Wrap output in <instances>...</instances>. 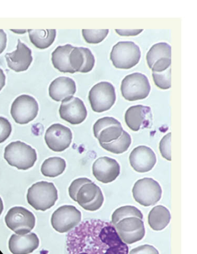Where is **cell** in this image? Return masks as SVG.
<instances>
[{
    "label": "cell",
    "mask_w": 197,
    "mask_h": 254,
    "mask_svg": "<svg viewBox=\"0 0 197 254\" xmlns=\"http://www.w3.org/2000/svg\"><path fill=\"white\" fill-rule=\"evenodd\" d=\"M151 87L147 77L139 72L126 76L122 80L121 91L126 100L135 101L143 100L150 93Z\"/></svg>",
    "instance_id": "5b68a950"
},
{
    "label": "cell",
    "mask_w": 197,
    "mask_h": 254,
    "mask_svg": "<svg viewBox=\"0 0 197 254\" xmlns=\"http://www.w3.org/2000/svg\"><path fill=\"white\" fill-rule=\"evenodd\" d=\"M146 61L152 72H163L171 64V47L165 42L154 45L147 52Z\"/></svg>",
    "instance_id": "9a60e30c"
},
{
    "label": "cell",
    "mask_w": 197,
    "mask_h": 254,
    "mask_svg": "<svg viewBox=\"0 0 197 254\" xmlns=\"http://www.w3.org/2000/svg\"><path fill=\"white\" fill-rule=\"evenodd\" d=\"M89 100L94 112L102 113L110 110L117 100L114 86L108 82L96 84L90 91Z\"/></svg>",
    "instance_id": "52a82bcc"
},
{
    "label": "cell",
    "mask_w": 197,
    "mask_h": 254,
    "mask_svg": "<svg viewBox=\"0 0 197 254\" xmlns=\"http://www.w3.org/2000/svg\"><path fill=\"white\" fill-rule=\"evenodd\" d=\"M116 32L121 36H136V35L141 33L143 31V29L140 30H115Z\"/></svg>",
    "instance_id": "d590c367"
},
{
    "label": "cell",
    "mask_w": 197,
    "mask_h": 254,
    "mask_svg": "<svg viewBox=\"0 0 197 254\" xmlns=\"http://www.w3.org/2000/svg\"><path fill=\"white\" fill-rule=\"evenodd\" d=\"M82 220V214L75 206L65 205L58 208L51 218V224L55 230L63 234L71 231Z\"/></svg>",
    "instance_id": "30bf717a"
},
{
    "label": "cell",
    "mask_w": 197,
    "mask_h": 254,
    "mask_svg": "<svg viewBox=\"0 0 197 254\" xmlns=\"http://www.w3.org/2000/svg\"><path fill=\"white\" fill-rule=\"evenodd\" d=\"M71 45L59 46L52 55V61L55 68L63 73H74L69 63V55L73 49Z\"/></svg>",
    "instance_id": "cb8c5ba5"
},
{
    "label": "cell",
    "mask_w": 197,
    "mask_h": 254,
    "mask_svg": "<svg viewBox=\"0 0 197 254\" xmlns=\"http://www.w3.org/2000/svg\"><path fill=\"white\" fill-rule=\"evenodd\" d=\"M109 30H82L83 37L88 44H97L105 40Z\"/></svg>",
    "instance_id": "4dcf8cb0"
},
{
    "label": "cell",
    "mask_w": 197,
    "mask_h": 254,
    "mask_svg": "<svg viewBox=\"0 0 197 254\" xmlns=\"http://www.w3.org/2000/svg\"><path fill=\"white\" fill-rule=\"evenodd\" d=\"M154 83L161 89L167 90L171 87V66L163 72H152Z\"/></svg>",
    "instance_id": "f546056e"
},
{
    "label": "cell",
    "mask_w": 197,
    "mask_h": 254,
    "mask_svg": "<svg viewBox=\"0 0 197 254\" xmlns=\"http://www.w3.org/2000/svg\"><path fill=\"white\" fill-rule=\"evenodd\" d=\"M123 131L121 123L114 118H101L93 126L94 136L100 143H108L117 140Z\"/></svg>",
    "instance_id": "2e32d148"
},
{
    "label": "cell",
    "mask_w": 197,
    "mask_h": 254,
    "mask_svg": "<svg viewBox=\"0 0 197 254\" xmlns=\"http://www.w3.org/2000/svg\"><path fill=\"white\" fill-rule=\"evenodd\" d=\"M61 118L72 125H79L87 118V109L79 98L71 97L62 101L59 109Z\"/></svg>",
    "instance_id": "5bb4252c"
},
{
    "label": "cell",
    "mask_w": 197,
    "mask_h": 254,
    "mask_svg": "<svg viewBox=\"0 0 197 254\" xmlns=\"http://www.w3.org/2000/svg\"><path fill=\"white\" fill-rule=\"evenodd\" d=\"M45 140L49 149L55 152H62L68 149L71 144L72 133L68 127L54 124L46 131Z\"/></svg>",
    "instance_id": "7c38bea8"
},
{
    "label": "cell",
    "mask_w": 197,
    "mask_h": 254,
    "mask_svg": "<svg viewBox=\"0 0 197 254\" xmlns=\"http://www.w3.org/2000/svg\"><path fill=\"white\" fill-rule=\"evenodd\" d=\"M6 77L3 70L0 68V91L5 85Z\"/></svg>",
    "instance_id": "74e56055"
},
{
    "label": "cell",
    "mask_w": 197,
    "mask_h": 254,
    "mask_svg": "<svg viewBox=\"0 0 197 254\" xmlns=\"http://www.w3.org/2000/svg\"><path fill=\"white\" fill-rule=\"evenodd\" d=\"M7 37L4 31L0 29V54H2L6 47Z\"/></svg>",
    "instance_id": "8d00e7d4"
},
{
    "label": "cell",
    "mask_w": 197,
    "mask_h": 254,
    "mask_svg": "<svg viewBox=\"0 0 197 254\" xmlns=\"http://www.w3.org/2000/svg\"><path fill=\"white\" fill-rule=\"evenodd\" d=\"M75 81L68 77H59L49 86V94L54 101L60 102L73 97L76 93Z\"/></svg>",
    "instance_id": "603a6c76"
},
{
    "label": "cell",
    "mask_w": 197,
    "mask_h": 254,
    "mask_svg": "<svg viewBox=\"0 0 197 254\" xmlns=\"http://www.w3.org/2000/svg\"><path fill=\"white\" fill-rule=\"evenodd\" d=\"M129 160L131 167L139 173L152 170L157 162L156 154L153 150L145 146L135 148L130 155Z\"/></svg>",
    "instance_id": "d6986e66"
},
{
    "label": "cell",
    "mask_w": 197,
    "mask_h": 254,
    "mask_svg": "<svg viewBox=\"0 0 197 254\" xmlns=\"http://www.w3.org/2000/svg\"><path fill=\"white\" fill-rule=\"evenodd\" d=\"M116 230L125 244L138 242L145 235V226L142 220L137 217H129L119 221L115 226Z\"/></svg>",
    "instance_id": "8fae6325"
},
{
    "label": "cell",
    "mask_w": 197,
    "mask_h": 254,
    "mask_svg": "<svg viewBox=\"0 0 197 254\" xmlns=\"http://www.w3.org/2000/svg\"><path fill=\"white\" fill-rule=\"evenodd\" d=\"M30 40L35 47L45 49L54 43L56 36V30H29Z\"/></svg>",
    "instance_id": "484cf974"
},
{
    "label": "cell",
    "mask_w": 197,
    "mask_h": 254,
    "mask_svg": "<svg viewBox=\"0 0 197 254\" xmlns=\"http://www.w3.org/2000/svg\"><path fill=\"white\" fill-rule=\"evenodd\" d=\"M105 150L116 154H122L129 149L131 144V137L130 134L123 130L122 135L117 140L108 143H100Z\"/></svg>",
    "instance_id": "83f0119b"
},
{
    "label": "cell",
    "mask_w": 197,
    "mask_h": 254,
    "mask_svg": "<svg viewBox=\"0 0 197 254\" xmlns=\"http://www.w3.org/2000/svg\"><path fill=\"white\" fill-rule=\"evenodd\" d=\"M170 211L163 206H157L150 211L148 223L154 231H160L166 228L171 221Z\"/></svg>",
    "instance_id": "d4e9b609"
},
{
    "label": "cell",
    "mask_w": 197,
    "mask_h": 254,
    "mask_svg": "<svg viewBox=\"0 0 197 254\" xmlns=\"http://www.w3.org/2000/svg\"><path fill=\"white\" fill-rule=\"evenodd\" d=\"M141 52L138 45L131 41L119 42L112 48L110 59L117 68L129 69L137 65Z\"/></svg>",
    "instance_id": "277c9868"
},
{
    "label": "cell",
    "mask_w": 197,
    "mask_h": 254,
    "mask_svg": "<svg viewBox=\"0 0 197 254\" xmlns=\"http://www.w3.org/2000/svg\"><path fill=\"white\" fill-rule=\"evenodd\" d=\"M27 199L34 209L45 211L55 205L58 199V190L54 183L37 182L28 190Z\"/></svg>",
    "instance_id": "7a4b0ae2"
},
{
    "label": "cell",
    "mask_w": 197,
    "mask_h": 254,
    "mask_svg": "<svg viewBox=\"0 0 197 254\" xmlns=\"http://www.w3.org/2000/svg\"><path fill=\"white\" fill-rule=\"evenodd\" d=\"M69 254H128L129 247L120 238L111 222L84 221L69 233Z\"/></svg>",
    "instance_id": "6da1fadb"
},
{
    "label": "cell",
    "mask_w": 197,
    "mask_h": 254,
    "mask_svg": "<svg viewBox=\"0 0 197 254\" xmlns=\"http://www.w3.org/2000/svg\"><path fill=\"white\" fill-rule=\"evenodd\" d=\"M129 217H137L142 220L143 214L141 211L134 206H122L118 208L112 214V224L115 227L119 221Z\"/></svg>",
    "instance_id": "f1b7e54d"
},
{
    "label": "cell",
    "mask_w": 197,
    "mask_h": 254,
    "mask_svg": "<svg viewBox=\"0 0 197 254\" xmlns=\"http://www.w3.org/2000/svg\"><path fill=\"white\" fill-rule=\"evenodd\" d=\"M171 133H168L161 139L160 143V151L161 156L169 161H171Z\"/></svg>",
    "instance_id": "1f68e13d"
},
{
    "label": "cell",
    "mask_w": 197,
    "mask_h": 254,
    "mask_svg": "<svg viewBox=\"0 0 197 254\" xmlns=\"http://www.w3.org/2000/svg\"><path fill=\"white\" fill-rule=\"evenodd\" d=\"M12 132V126L6 119L0 117V143L5 142Z\"/></svg>",
    "instance_id": "d6a6232c"
},
{
    "label": "cell",
    "mask_w": 197,
    "mask_h": 254,
    "mask_svg": "<svg viewBox=\"0 0 197 254\" xmlns=\"http://www.w3.org/2000/svg\"><path fill=\"white\" fill-rule=\"evenodd\" d=\"M31 54V49L18 40L16 51L5 55L9 68L17 72L25 71L33 62Z\"/></svg>",
    "instance_id": "ffe728a7"
},
{
    "label": "cell",
    "mask_w": 197,
    "mask_h": 254,
    "mask_svg": "<svg viewBox=\"0 0 197 254\" xmlns=\"http://www.w3.org/2000/svg\"><path fill=\"white\" fill-rule=\"evenodd\" d=\"M133 198L145 207L153 206L161 199L162 189L159 183L152 178L137 181L132 189Z\"/></svg>",
    "instance_id": "ba28073f"
},
{
    "label": "cell",
    "mask_w": 197,
    "mask_h": 254,
    "mask_svg": "<svg viewBox=\"0 0 197 254\" xmlns=\"http://www.w3.org/2000/svg\"><path fill=\"white\" fill-rule=\"evenodd\" d=\"M129 254H159V252L153 246L145 245L132 249Z\"/></svg>",
    "instance_id": "e575fe53"
},
{
    "label": "cell",
    "mask_w": 197,
    "mask_h": 254,
    "mask_svg": "<svg viewBox=\"0 0 197 254\" xmlns=\"http://www.w3.org/2000/svg\"><path fill=\"white\" fill-rule=\"evenodd\" d=\"M104 197L99 187L93 182L81 187L76 196V202L84 210L94 211L103 206Z\"/></svg>",
    "instance_id": "4fadbf2b"
},
{
    "label": "cell",
    "mask_w": 197,
    "mask_h": 254,
    "mask_svg": "<svg viewBox=\"0 0 197 254\" xmlns=\"http://www.w3.org/2000/svg\"><path fill=\"white\" fill-rule=\"evenodd\" d=\"M66 162L61 157H51L46 160L41 166L42 175L49 178H56L65 172Z\"/></svg>",
    "instance_id": "4316f807"
},
{
    "label": "cell",
    "mask_w": 197,
    "mask_h": 254,
    "mask_svg": "<svg viewBox=\"0 0 197 254\" xmlns=\"http://www.w3.org/2000/svg\"><path fill=\"white\" fill-rule=\"evenodd\" d=\"M39 245V238L34 233L24 235L13 234L9 241V249L13 254L32 253Z\"/></svg>",
    "instance_id": "44dd1931"
},
{
    "label": "cell",
    "mask_w": 197,
    "mask_h": 254,
    "mask_svg": "<svg viewBox=\"0 0 197 254\" xmlns=\"http://www.w3.org/2000/svg\"><path fill=\"white\" fill-rule=\"evenodd\" d=\"M5 221L7 227L18 235L29 234L36 225V217L33 213L20 206L10 209Z\"/></svg>",
    "instance_id": "8992f818"
},
{
    "label": "cell",
    "mask_w": 197,
    "mask_h": 254,
    "mask_svg": "<svg viewBox=\"0 0 197 254\" xmlns=\"http://www.w3.org/2000/svg\"><path fill=\"white\" fill-rule=\"evenodd\" d=\"M38 111L36 99L29 95H22L13 101L10 114L17 124L26 125L36 119Z\"/></svg>",
    "instance_id": "9c48e42d"
},
{
    "label": "cell",
    "mask_w": 197,
    "mask_h": 254,
    "mask_svg": "<svg viewBox=\"0 0 197 254\" xmlns=\"http://www.w3.org/2000/svg\"><path fill=\"white\" fill-rule=\"evenodd\" d=\"M3 210V204L2 202V200L1 198V197H0V216H1V215L2 213Z\"/></svg>",
    "instance_id": "f35d334b"
},
{
    "label": "cell",
    "mask_w": 197,
    "mask_h": 254,
    "mask_svg": "<svg viewBox=\"0 0 197 254\" xmlns=\"http://www.w3.org/2000/svg\"><path fill=\"white\" fill-rule=\"evenodd\" d=\"M91 182H92V181L87 178H79L73 181L68 189L69 195L70 197H71V199L76 202V194L78 193L81 187L84 185L87 184V183Z\"/></svg>",
    "instance_id": "836d02e7"
},
{
    "label": "cell",
    "mask_w": 197,
    "mask_h": 254,
    "mask_svg": "<svg viewBox=\"0 0 197 254\" xmlns=\"http://www.w3.org/2000/svg\"><path fill=\"white\" fill-rule=\"evenodd\" d=\"M69 63L75 72L87 73L93 69L95 58L89 49L74 47L69 55Z\"/></svg>",
    "instance_id": "7402d4cb"
},
{
    "label": "cell",
    "mask_w": 197,
    "mask_h": 254,
    "mask_svg": "<svg viewBox=\"0 0 197 254\" xmlns=\"http://www.w3.org/2000/svg\"><path fill=\"white\" fill-rule=\"evenodd\" d=\"M4 158L9 165L19 170L32 168L37 160L36 150L20 141L10 143L5 147Z\"/></svg>",
    "instance_id": "3957f363"
},
{
    "label": "cell",
    "mask_w": 197,
    "mask_h": 254,
    "mask_svg": "<svg viewBox=\"0 0 197 254\" xmlns=\"http://www.w3.org/2000/svg\"><path fill=\"white\" fill-rule=\"evenodd\" d=\"M125 122L133 131L149 128L152 126V114L151 109L141 105L133 106L126 111Z\"/></svg>",
    "instance_id": "e0dca14e"
},
{
    "label": "cell",
    "mask_w": 197,
    "mask_h": 254,
    "mask_svg": "<svg viewBox=\"0 0 197 254\" xmlns=\"http://www.w3.org/2000/svg\"><path fill=\"white\" fill-rule=\"evenodd\" d=\"M92 169L94 177L104 184L115 181L121 172V167L118 162L108 157L97 159L93 165Z\"/></svg>",
    "instance_id": "ac0fdd59"
}]
</instances>
